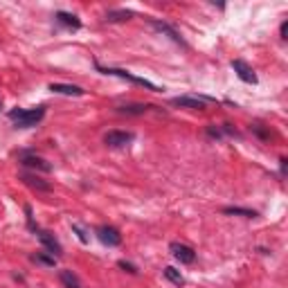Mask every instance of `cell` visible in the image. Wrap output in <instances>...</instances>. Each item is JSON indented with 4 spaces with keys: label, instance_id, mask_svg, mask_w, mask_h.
Instances as JSON below:
<instances>
[{
    "label": "cell",
    "instance_id": "18",
    "mask_svg": "<svg viewBox=\"0 0 288 288\" xmlns=\"http://www.w3.org/2000/svg\"><path fill=\"white\" fill-rule=\"evenodd\" d=\"M72 232H77V236H79V241H81V243H88V241H90V236H88V230L83 228V225H79V223H72Z\"/></svg>",
    "mask_w": 288,
    "mask_h": 288
},
{
    "label": "cell",
    "instance_id": "9",
    "mask_svg": "<svg viewBox=\"0 0 288 288\" xmlns=\"http://www.w3.org/2000/svg\"><path fill=\"white\" fill-rule=\"evenodd\" d=\"M20 162L25 167H30V169H36V171H50V169H52L50 162H45L43 158H36V156H23Z\"/></svg>",
    "mask_w": 288,
    "mask_h": 288
},
{
    "label": "cell",
    "instance_id": "14",
    "mask_svg": "<svg viewBox=\"0 0 288 288\" xmlns=\"http://www.w3.org/2000/svg\"><path fill=\"white\" fill-rule=\"evenodd\" d=\"M61 281L65 284V288H81V284H79L77 275L72 273V270H61Z\"/></svg>",
    "mask_w": 288,
    "mask_h": 288
},
{
    "label": "cell",
    "instance_id": "11",
    "mask_svg": "<svg viewBox=\"0 0 288 288\" xmlns=\"http://www.w3.org/2000/svg\"><path fill=\"white\" fill-rule=\"evenodd\" d=\"M56 20L65 27H72V30H79V27H81V20H79L75 14H68V11H59V14H56Z\"/></svg>",
    "mask_w": 288,
    "mask_h": 288
},
{
    "label": "cell",
    "instance_id": "22",
    "mask_svg": "<svg viewBox=\"0 0 288 288\" xmlns=\"http://www.w3.org/2000/svg\"><path fill=\"white\" fill-rule=\"evenodd\" d=\"M286 32H288V23H284V25H281V38H286Z\"/></svg>",
    "mask_w": 288,
    "mask_h": 288
},
{
    "label": "cell",
    "instance_id": "13",
    "mask_svg": "<svg viewBox=\"0 0 288 288\" xmlns=\"http://www.w3.org/2000/svg\"><path fill=\"white\" fill-rule=\"evenodd\" d=\"M151 25H153L158 32H165V34H169V36H171V38H173V41H176V43H183V38H180V34H178L176 30H173V27H169L167 23H158V20H151Z\"/></svg>",
    "mask_w": 288,
    "mask_h": 288
},
{
    "label": "cell",
    "instance_id": "4",
    "mask_svg": "<svg viewBox=\"0 0 288 288\" xmlns=\"http://www.w3.org/2000/svg\"><path fill=\"white\" fill-rule=\"evenodd\" d=\"M97 239L108 248H115V246L122 243L120 232H117L115 228H110V225H101V228H97Z\"/></svg>",
    "mask_w": 288,
    "mask_h": 288
},
{
    "label": "cell",
    "instance_id": "8",
    "mask_svg": "<svg viewBox=\"0 0 288 288\" xmlns=\"http://www.w3.org/2000/svg\"><path fill=\"white\" fill-rule=\"evenodd\" d=\"M50 90L59 95H68V97H81L86 95V90L79 88V86H70V83H50Z\"/></svg>",
    "mask_w": 288,
    "mask_h": 288
},
{
    "label": "cell",
    "instance_id": "19",
    "mask_svg": "<svg viewBox=\"0 0 288 288\" xmlns=\"http://www.w3.org/2000/svg\"><path fill=\"white\" fill-rule=\"evenodd\" d=\"M225 214H241V216H248V218H252V216H257L252 210H241V207H225L223 210Z\"/></svg>",
    "mask_w": 288,
    "mask_h": 288
},
{
    "label": "cell",
    "instance_id": "10",
    "mask_svg": "<svg viewBox=\"0 0 288 288\" xmlns=\"http://www.w3.org/2000/svg\"><path fill=\"white\" fill-rule=\"evenodd\" d=\"M38 241H41V243L48 248L50 255H61V243L50 232H38Z\"/></svg>",
    "mask_w": 288,
    "mask_h": 288
},
{
    "label": "cell",
    "instance_id": "5",
    "mask_svg": "<svg viewBox=\"0 0 288 288\" xmlns=\"http://www.w3.org/2000/svg\"><path fill=\"white\" fill-rule=\"evenodd\" d=\"M232 68H234L236 75H239L241 81H246V83H257V75H255V70H252V68L248 65L246 61L236 59V61H232Z\"/></svg>",
    "mask_w": 288,
    "mask_h": 288
},
{
    "label": "cell",
    "instance_id": "6",
    "mask_svg": "<svg viewBox=\"0 0 288 288\" xmlns=\"http://www.w3.org/2000/svg\"><path fill=\"white\" fill-rule=\"evenodd\" d=\"M207 101H212V99L210 97H173L171 104L173 106H185V108L201 110V108H205Z\"/></svg>",
    "mask_w": 288,
    "mask_h": 288
},
{
    "label": "cell",
    "instance_id": "16",
    "mask_svg": "<svg viewBox=\"0 0 288 288\" xmlns=\"http://www.w3.org/2000/svg\"><path fill=\"white\" fill-rule=\"evenodd\" d=\"M165 277H167L169 281H173V284H176V286H183V284H185L183 275H180L176 268H171V266H167V268H165Z\"/></svg>",
    "mask_w": 288,
    "mask_h": 288
},
{
    "label": "cell",
    "instance_id": "1",
    "mask_svg": "<svg viewBox=\"0 0 288 288\" xmlns=\"http://www.w3.org/2000/svg\"><path fill=\"white\" fill-rule=\"evenodd\" d=\"M43 115H45V108L43 106H38V108H16V110H11L9 113V120L16 124V126H20V128H30L34 126V124H38L43 120Z\"/></svg>",
    "mask_w": 288,
    "mask_h": 288
},
{
    "label": "cell",
    "instance_id": "3",
    "mask_svg": "<svg viewBox=\"0 0 288 288\" xmlns=\"http://www.w3.org/2000/svg\"><path fill=\"white\" fill-rule=\"evenodd\" d=\"M135 135L131 131H108L104 135V142L113 146V149H120V146H126L128 142H133Z\"/></svg>",
    "mask_w": 288,
    "mask_h": 288
},
{
    "label": "cell",
    "instance_id": "21",
    "mask_svg": "<svg viewBox=\"0 0 288 288\" xmlns=\"http://www.w3.org/2000/svg\"><path fill=\"white\" fill-rule=\"evenodd\" d=\"M120 268H124V270H128V273H138V270H135V266H131V263H126V261H120Z\"/></svg>",
    "mask_w": 288,
    "mask_h": 288
},
{
    "label": "cell",
    "instance_id": "12",
    "mask_svg": "<svg viewBox=\"0 0 288 288\" xmlns=\"http://www.w3.org/2000/svg\"><path fill=\"white\" fill-rule=\"evenodd\" d=\"M23 180H25L30 187L34 189H38V191H50L52 187H50V183H43L41 178H36V176H30V173H23Z\"/></svg>",
    "mask_w": 288,
    "mask_h": 288
},
{
    "label": "cell",
    "instance_id": "20",
    "mask_svg": "<svg viewBox=\"0 0 288 288\" xmlns=\"http://www.w3.org/2000/svg\"><path fill=\"white\" fill-rule=\"evenodd\" d=\"M32 261L34 263H43V266H54V257H45V255H32Z\"/></svg>",
    "mask_w": 288,
    "mask_h": 288
},
{
    "label": "cell",
    "instance_id": "2",
    "mask_svg": "<svg viewBox=\"0 0 288 288\" xmlns=\"http://www.w3.org/2000/svg\"><path fill=\"white\" fill-rule=\"evenodd\" d=\"M99 72H104V75H113V77H120V79H128V81L138 83V86H144L146 90H151V93H160V88H158L156 83H151L149 79L135 77V75H131V72H126V70H117V68H99Z\"/></svg>",
    "mask_w": 288,
    "mask_h": 288
},
{
    "label": "cell",
    "instance_id": "7",
    "mask_svg": "<svg viewBox=\"0 0 288 288\" xmlns=\"http://www.w3.org/2000/svg\"><path fill=\"white\" fill-rule=\"evenodd\" d=\"M171 255L176 257L180 263H194V259H196V252L185 243H171Z\"/></svg>",
    "mask_w": 288,
    "mask_h": 288
},
{
    "label": "cell",
    "instance_id": "17",
    "mask_svg": "<svg viewBox=\"0 0 288 288\" xmlns=\"http://www.w3.org/2000/svg\"><path fill=\"white\" fill-rule=\"evenodd\" d=\"M146 108H149V106H144V104H133V106H122L120 113H126V115H142V113H146Z\"/></svg>",
    "mask_w": 288,
    "mask_h": 288
},
{
    "label": "cell",
    "instance_id": "15",
    "mask_svg": "<svg viewBox=\"0 0 288 288\" xmlns=\"http://www.w3.org/2000/svg\"><path fill=\"white\" fill-rule=\"evenodd\" d=\"M128 18H133V11H115V9H110L108 14H106V20L108 23H117V20H128Z\"/></svg>",
    "mask_w": 288,
    "mask_h": 288
}]
</instances>
